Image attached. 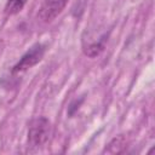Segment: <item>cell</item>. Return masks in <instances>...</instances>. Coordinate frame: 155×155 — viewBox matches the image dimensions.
I'll return each instance as SVG.
<instances>
[{
	"mask_svg": "<svg viewBox=\"0 0 155 155\" xmlns=\"http://www.w3.org/2000/svg\"><path fill=\"white\" fill-rule=\"evenodd\" d=\"M51 124L48 119L39 116L33 119L28 126V148L31 151L40 150L50 139Z\"/></svg>",
	"mask_w": 155,
	"mask_h": 155,
	"instance_id": "1",
	"label": "cell"
},
{
	"mask_svg": "<svg viewBox=\"0 0 155 155\" xmlns=\"http://www.w3.org/2000/svg\"><path fill=\"white\" fill-rule=\"evenodd\" d=\"M45 45L38 42V44H34L22 57L21 59L13 65L12 68V74H18V73H22V71H25L30 68H33L34 65H36L42 58H44V54H45Z\"/></svg>",
	"mask_w": 155,
	"mask_h": 155,
	"instance_id": "2",
	"label": "cell"
},
{
	"mask_svg": "<svg viewBox=\"0 0 155 155\" xmlns=\"http://www.w3.org/2000/svg\"><path fill=\"white\" fill-rule=\"evenodd\" d=\"M68 1L69 0H44L39 8L38 18L44 23L52 22L62 13Z\"/></svg>",
	"mask_w": 155,
	"mask_h": 155,
	"instance_id": "3",
	"label": "cell"
},
{
	"mask_svg": "<svg viewBox=\"0 0 155 155\" xmlns=\"http://www.w3.org/2000/svg\"><path fill=\"white\" fill-rule=\"evenodd\" d=\"M107 38H108V35L104 33L101 36H98V39H88V40L84 39L82 40V51H84V53L90 58L97 57L104 50L105 42L108 40Z\"/></svg>",
	"mask_w": 155,
	"mask_h": 155,
	"instance_id": "4",
	"label": "cell"
},
{
	"mask_svg": "<svg viewBox=\"0 0 155 155\" xmlns=\"http://www.w3.org/2000/svg\"><path fill=\"white\" fill-rule=\"evenodd\" d=\"M125 147H126V138H125V136L120 134V136L113 138L107 144V147L103 150V153H107V154H119V153H122Z\"/></svg>",
	"mask_w": 155,
	"mask_h": 155,
	"instance_id": "5",
	"label": "cell"
},
{
	"mask_svg": "<svg viewBox=\"0 0 155 155\" xmlns=\"http://www.w3.org/2000/svg\"><path fill=\"white\" fill-rule=\"evenodd\" d=\"M25 2L27 0H7L5 5V13L7 16H13L19 13L23 10Z\"/></svg>",
	"mask_w": 155,
	"mask_h": 155,
	"instance_id": "6",
	"label": "cell"
}]
</instances>
